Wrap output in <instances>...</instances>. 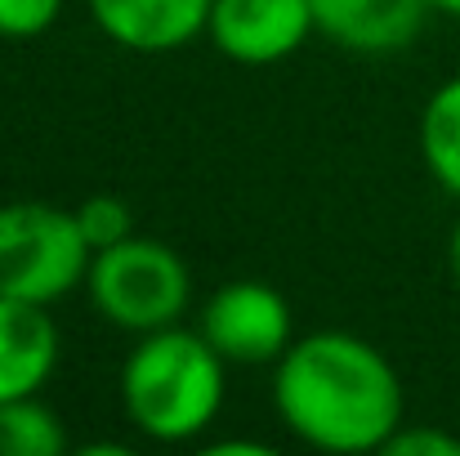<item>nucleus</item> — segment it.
Wrapping results in <instances>:
<instances>
[{"mask_svg": "<svg viewBox=\"0 0 460 456\" xmlns=\"http://www.w3.org/2000/svg\"><path fill=\"white\" fill-rule=\"evenodd\" d=\"M273 412L313 452L367 456L407 421L398 367L353 331H308L273 362Z\"/></svg>", "mask_w": 460, "mask_h": 456, "instance_id": "f257e3e1", "label": "nucleus"}, {"mask_svg": "<svg viewBox=\"0 0 460 456\" xmlns=\"http://www.w3.org/2000/svg\"><path fill=\"white\" fill-rule=\"evenodd\" d=\"M121 407L126 421L161 448L201 443L219 421L228 398V362L197 326H161L135 335V349L121 362Z\"/></svg>", "mask_w": 460, "mask_h": 456, "instance_id": "f03ea898", "label": "nucleus"}, {"mask_svg": "<svg viewBox=\"0 0 460 456\" xmlns=\"http://www.w3.org/2000/svg\"><path fill=\"white\" fill-rule=\"evenodd\" d=\"M85 296L108 326L148 335L183 322L192 304V269L170 242L130 233L117 246L94 251Z\"/></svg>", "mask_w": 460, "mask_h": 456, "instance_id": "7ed1b4c3", "label": "nucleus"}, {"mask_svg": "<svg viewBox=\"0 0 460 456\" xmlns=\"http://www.w3.org/2000/svg\"><path fill=\"white\" fill-rule=\"evenodd\" d=\"M90 242L72 206L9 201L0 206V296L54 308L90 273Z\"/></svg>", "mask_w": 460, "mask_h": 456, "instance_id": "20e7f679", "label": "nucleus"}, {"mask_svg": "<svg viewBox=\"0 0 460 456\" xmlns=\"http://www.w3.org/2000/svg\"><path fill=\"white\" fill-rule=\"evenodd\" d=\"M197 331L228 367H273L296 344V308L260 278H233L206 300Z\"/></svg>", "mask_w": 460, "mask_h": 456, "instance_id": "39448f33", "label": "nucleus"}, {"mask_svg": "<svg viewBox=\"0 0 460 456\" xmlns=\"http://www.w3.org/2000/svg\"><path fill=\"white\" fill-rule=\"evenodd\" d=\"M317 36L308 0H215L206 40L237 67H273Z\"/></svg>", "mask_w": 460, "mask_h": 456, "instance_id": "423d86ee", "label": "nucleus"}, {"mask_svg": "<svg viewBox=\"0 0 460 456\" xmlns=\"http://www.w3.org/2000/svg\"><path fill=\"white\" fill-rule=\"evenodd\" d=\"M90 22L130 54H174L206 36L215 0H85Z\"/></svg>", "mask_w": 460, "mask_h": 456, "instance_id": "0eeeda50", "label": "nucleus"}, {"mask_svg": "<svg viewBox=\"0 0 460 456\" xmlns=\"http://www.w3.org/2000/svg\"><path fill=\"white\" fill-rule=\"evenodd\" d=\"M63 358L58 322L45 304L0 296V403L45 394Z\"/></svg>", "mask_w": 460, "mask_h": 456, "instance_id": "6e6552de", "label": "nucleus"}, {"mask_svg": "<svg viewBox=\"0 0 460 456\" xmlns=\"http://www.w3.org/2000/svg\"><path fill=\"white\" fill-rule=\"evenodd\" d=\"M308 4H313L317 36L353 54L407 49L429 18L425 0H308Z\"/></svg>", "mask_w": 460, "mask_h": 456, "instance_id": "1a4fd4ad", "label": "nucleus"}, {"mask_svg": "<svg viewBox=\"0 0 460 456\" xmlns=\"http://www.w3.org/2000/svg\"><path fill=\"white\" fill-rule=\"evenodd\" d=\"M416 144L420 161L429 170V179L460 201V72L447 76L420 108V126H416Z\"/></svg>", "mask_w": 460, "mask_h": 456, "instance_id": "9d476101", "label": "nucleus"}, {"mask_svg": "<svg viewBox=\"0 0 460 456\" xmlns=\"http://www.w3.org/2000/svg\"><path fill=\"white\" fill-rule=\"evenodd\" d=\"M67 425L45 403V394L0 403V456H63Z\"/></svg>", "mask_w": 460, "mask_h": 456, "instance_id": "9b49d317", "label": "nucleus"}, {"mask_svg": "<svg viewBox=\"0 0 460 456\" xmlns=\"http://www.w3.org/2000/svg\"><path fill=\"white\" fill-rule=\"evenodd\" d=\"M72 210H76V224H81L90 251L117 246L121 237L135 233V215H130V206H126L117 192H94V197H85V201L72 206Z\"/></svg>", "mask_w": 460, "mask_h": 456, "instance_id": "f8f14e48", "label": "nucleus"}, {"mask_svg": "<svg viewBox=\"0 0 460 456\" xmlns=\"http://www.w3.org/2000/svg\"><path fill=\"white\" fill-rule=\"evenodd\" d=\"M67 0H0V40H40Z\"/></svg>", "mask_w": 460, "mask_h": 456, "instance_id": "ddd939ff", "label": "nucleus"}, {"mask_svg": "<svg viewBox=\"0 0 460 456\" xmlns=\"http://www.w3.org/2000/svg\"><path fill=\"white\" fill-rule=\"evenodd\" d=\"M385 456H460V439L438 430V425H411L402 421V430L385 443Z\"/></svg>", "mask_w": 460, "mask_h": 456, "instance_id": "4468645a", "label": "nucleus"}, {"mask_svg": "<svg viewBox=\"0 0 460 456\" xmlns=\"http://www.w3.org/2000/svg\"><path fill=\"white\" fill-rule=\"evenodd\" d=\"M210 456H233V452H246V456H264L269 443H255V439H219V443H201Z\"/></svg>", "mask_w": 460, "mask_h": 456, "instance_id": "2eb2a0df", "label": "nucleus"}, {"mask_svg": "<svg viewBox=\"0 0 460 456\" xmlns=\"http://www.w3.org/2000/svg\"><path fill=\"white\" fill-rule=\"evenodd\" d=\"M447 269H452V282L460 287V219L452 228V237H447Z\"/></svg>", "mask_w": 460, "mask_h": 456, "instance_id": "dca6fc26", "label": "nucleus"}, {"mask_svg": "<svg viewBox=\"0 0 460 456\" xmlns=\"http://www.w3.org/2000/svg\"><path fill=\"white\" fill-rule=\"evenodd\" d=\"M429 13H443V18H460V0H425Z\"/></svg>", "mask_w": 460, "mask_h": 456, "instance_id": "f3484780", "label": "nucleus"}, {"mask_svg": "<svg viewBox=\"0 0 460 456\" xmlns=\"http://www.w3.org/2000/svg\"><path fill=\"white\" fill-rule=\"evenodd\" d=\"M0 206H4V201H0Z\"/></svg>", "mask_w": 460, "mask_h": 456, "instance_id": "a211bd4d", "label": "nucleus"}]
</instances>
